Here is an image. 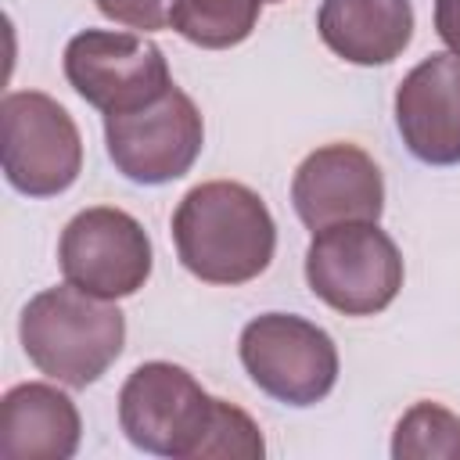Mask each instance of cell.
Returning a JSON list of instances; mask_svg holds the SVG:
<instances>
[{"label":"cell","mask_w":460,"mask_h":460,"mask_svg":"<svg viewBox=\"0 0 460 460\" xmlns=\"http://www.w3.org/2000/svg\"><path fill=\"white\" fill-rule=\"evenodd\" d=\"M395 460H460V417L442 402H413L392 435Z\"/></svg>","instance_id":"obj_15"},{"label":"cell","mask_w":460,"mask_h":460,"mask_svg":"<svg viewBox=\"0 0 460 460\" xmlns=\"http://www.w3.org/2000/svg\"><path fill=\"white\" fill-rule=\"evenodd\" d=\"M18 338L40 374L68 388H86L119 359L126 316L108 298L65 280L29 298L18 320Z\"/></svg>","instance_id":"obj_2"},{"label":"cell","mask_w":460,"mask_h":460,"mask_svg":"<svg viewBox=\"0 0 460 460\" xmlns=\"http://www.w3.org/2000/svg\"><path fill=\"white\" fill-rule=\"evenodd\" d=\"M212 410L216 399L194 374L165 359L140 363L119 392V424L126 438L144 453L172 460H198Z\"/></svg>","instance_id":"obj_4"},{"label":"cell","mask_w":460,"mask_h":460,"mask_svg":"<svg viewBox=\"0 0 460 460\" xmlns=\"http://www.w3.org/2000/svg\"><path fill=\"white\" fill-rule=\"evenodd\" d=\"M262 4H284V0H262Z\"/></svg>","instance_id":"obj_19"},{"label":"cell","mask_w":460,"mask_h":460,"mask_svg":"<svg viewBox=\"0 0 460 460\" xmlns=\"http://www.w3.org/2000/svg\"><path fill=\"white\" fill-rule=\"evenodd\" d=\"M262 0H176L169 29L205 50H226L252 36Z\"/></svg>","instance_id":"obj_14"},{"label":"cell","mask_w":460,"mask_h":460,"mask_svg":"<svg viewBox=\"0 0 460 460\" xmlns=\"http://www.w3.org/2000/svg\"><path fill=\"white\" fill-rule=\"evenodd\" d=\"M104 140L108 158L126 180L158 187L190 172L205 144V122L198 104L172 83L147 108L104 115Z\"/></svg>","instance_id":"obj_8"},{"label":"cell","mask_w":460,"mask_h":460,"mask_svg":"<svg viewBox=\"0 0 460 460\" xmlns=\"http://www.w3.org/2000/svg\"><path fill=\"white\" fill-rule=\"evenodd\" d=\"M309 291L345 316L388 309L402 288V255L377 223H338L316 230L305 248Z\"/></svg>","instance_id":"obj_3"},{"label":"cell","mask_w":460,"mask_h":460,"mask_svg":"<svg viewBox=\"0 0 460 460\" xmlns=\"http://www.w3.org/2000/svg\"><path fill=\"white\" fill-rule=\"evenodd\" d=\"M291 205L313 234L338 223H377L385 208V180L363 147L327 144L305 155L295 169Z\"/></svg>","instance_id":"obj_10"},{"label":"cell","mask_w":460,"mask_h":460,"mask_svg":"<svg viewBox=\"0 0 460 460\" xmlns=\"http://www.w3.org/2000/svg\"><path fill=\"white\" fill-rule=\"evenodd\" d=\"M65 79L104 115L147 108L172 86L162 47L115 29H83L72 36L65 47Z\"/></svg>","instance_id":"obj_7"},{"label":"cell","mask_w":460,"mask_h":460,"mask_svg":"<svg viewBox=\"0 0 460 460\" xmlns=\"http://www.w3.org/2000/svg\"><path fill=\"white\" fill-rule=\"evenodd\" d=\"M435 32L453 54H460V0H435Z\"/></svg>","instance_id":"obj_18"},{"label":"cell","mask_w":460,"mask_h":460,"mask_svg":"<svg viewBox=\"0 0 460 460\" xmlns=\"http://www.w3.org/2000/svg\"><path fill=\"white\" fill-rule=\"evenodd\" d=\"M266 453V442H262V431L259 424L234 402L226 399H216V410H212V424H208V435L201 442V453L198 460L205 456H234V460H259Z\"/></svg>","instance_id":"obj_16"},{"label":"cell","mask_w":460,"mask_h":460,"mask_svg":"<svg viewBox=\"0 0 460 460\" xmlns=\"http://www.w3.org/2000/svg\"><path fill=\"white\" fill-rule=\"evenodd\" d=\"M93 4L115 25L137 29L144 36V32H158V29L169 25V14H172L176 0H93Z\"/></svg>","instance_id":"obj_17"},{"label":"cell","mask_w":460,"mask_h":460,"mask_svg":"<svg viewBox=\"0 0 460 460\" xmlns=\"http://www.w3.org/2000/svg\"><path fill=\"white\" fill-rule=\"evenodd\" d=\"M0 162L25 198L68 190L83 169V137L72 115L40 90H14L0 104Z\"/></svg>","instance_id":"obj_5"},{"label":"cell","mask_w":460,"mask_h":460,"mask_svg":"<svg viewBox=\"0 0 460 460\" xmlns=\"http://www.w3.org/2000/svg\"><path fill=\"white\" fill-rule=\"evenodd\" d=\"M241 363L248 377L277 402L313 406L338 381V349L331 334L295 313H262L241 331Z\"/></svg>","instance_id":"obj_6"},{"label":"cell","mask_w":460,"mask_h":460,"mask_svg":"<svg viewBox=\"0 0 460 460\" xmlns=\"http://www.w3.org/2000/svg\"><path fill=\"white\" fill-rule=\"evenodd\" d=\"M395 126L417 162H460V54L442 50L406 72L395 90Z\"/></svg>","instance_id":"obj_11"},{"label":"cell","mask_w":460,"mask_h":460,"mask_svg":"<svg viewBox=\"0 0 460 460\" xmlns=\"http://www.w3.org/2000/svg\"><path fill=\"white\" fill-rule=\"evenodd\" d=\"M320 40L349 65H388L413 40L410 0H323Z\"/></svg>","instance_id":"obj_13"},{"label":"cell","mask_w":460,"mask_h":460,"mask_svg":"<svg viewBox=\"0 0 460 460\" xmlns=\"http://www.w3.org/2000/svg\"><path fill=\"white\" fill-rule=\"evenodd\" d=\"M58 262L68 284L115 302L137 295L151 277V237L129 212L93 205L61 230Z\"/></svg>","instance_id":"obj_9"},{"label":"cell","mask_w":460,"mask_h":460,"mask_svg":"<svg viewBox=\"0 0 460 460\" xmlns=\"http://www.w3.org/2000/svg\"><path fill=\"white\" fill-rule=\"evenodd\" d=\"M83 438L75 402L43 381L14 385L0 399V456L4 460H68Z\"/></svg>","instance_id":"obj_12"},{"label":"cell","mask_w":460,"mask_h":460,"mask_svg":"<svg viewBox=\"0 0 460 460\" xmlns=\"http://www.w3.org/2000/svg\"><path fill=\"white\" fill-rule=\"evenodd\" d=\"M176 255L205 284L237 288L255 280L277 248V226L266 201L237 180L190 187L172 212Z\"/></svg>","instance_id":"obj_1"}]
</instances>
